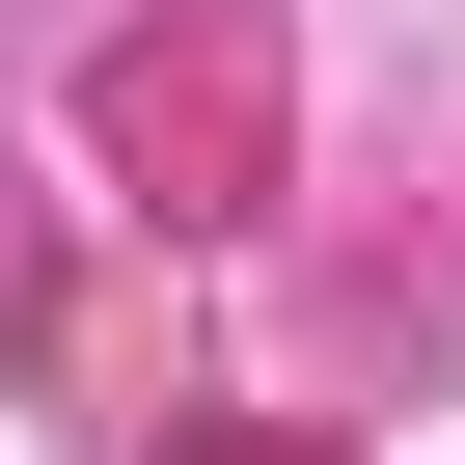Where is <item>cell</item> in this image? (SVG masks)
Segmentation results:
<instances>
[]
</instances>
